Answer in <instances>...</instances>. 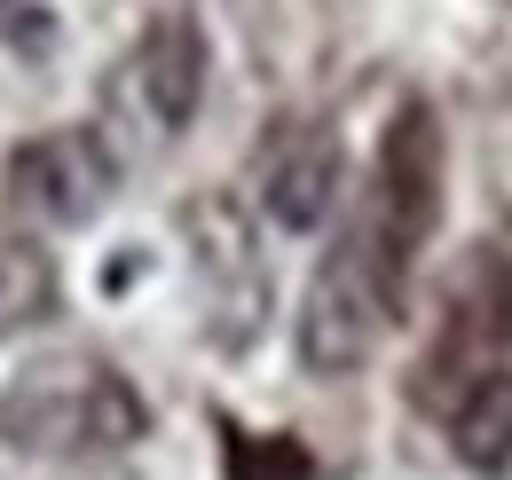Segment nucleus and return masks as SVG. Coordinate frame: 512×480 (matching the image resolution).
<instances>
[{
  "label": "nucleus",
  "instance_id": "nucleus-1",
  "mask_svg": "<svg viewBox=\"0 0 512 480\" xmlns=\"http://www.w3.org/2000/svg\"><path fill=\"white\" fill-rule=\"evenodd\" d=\"M410 260H418V244L394 237L379 213L355 197L347 205V229L316 260V276L300 292V315H292V347H300L308 378H347V370L379 362V347L394 339V323H402Z\"/></svg>",
  "mask_w": 512,
  "mask_h": 480
},
{
  "label": "nucleus",
  "instance_id": "nucleus-2",
  "mask_svg": "<svg viewBox=\"0 0 512 480\" xmlns=\"http://www.w3.org/2000/svg\"><path fill=\"white\" fill-rule=\"evenodd\" d=\"M150 433V402L134 378L95 347H40L0 378V441L24 457H119Z\"/></svg>",
  "mask_w": 512,
  "mask_h": 480
},
{
  "label": "nucleus",
  "instance_id": "nucleus-3",
  "mask_svg": "<svg viewBox=\"0 0 512 480\" xmlns=\"http://www.w3.org/2000/svg\"><path fill=\"white\" fill-rule=\"evenodd\" d=\"M8 205L40 229H87L103 221L111 189H119V158L95 126H40L8 150Z\"/></svg>",
  "mask_w": 512,
  "mask_h": 480
},
{
  "label": "nucleus",
  "instance_id": "nucleus-4",
  "mask_svg": "<svg viewBox=\"0 0 512 480\" xmlns=\"http://www.w3.org/2000/svg\"><path fill=\"white\" fill-rule=\"evenodd\" d=\"M442 189H449V142H442V119L426 95L394 103V119L379 134V158H371V181L355 189L371 213H379L394 237H410L426 252V237L442 229Z\"/></svg>",
  "mask_w": 512,
  "mask_h": 480
},
{
  "label": "nucleus",
  "instance_id": "nucleus-5",
  "mask_svg": "<svg viewBox=\"0 0 512 480\" xmlns=\"http://www.w3.org/2000/svg\"><path fill=\"white\" fill-rule=\"evenodd\" d=\"M182 229L197 244V284L213 307V339L221 347H245L268 315V268L253 252V221L237 197H190L182 205Z\"/></svg>",
  "mask_w": 512,
  "mask_h": 480
},
{
  "label": "nucleus",
  "instance_id": "nucleus-6",
  "mask_svg": "<svg viewBox=\"0 0 512 480\" xmlns=\"http://www.w3.org/2000/svg\"><path fill=\"white\" fill-rule=\"evenodd\" d=\"M339 197H347V150H339V134L323 119L284 126L268 142V158H260V213L284 237H308V229H323L339 213Z\"/></svg>",
  "mask_w": 512,
  "mask_h": 480
},
{
  "label": "nucleus",
  "instance_id": "nucleus-7",
  "mask_svg": "<svg viewBox=\"0 0 512 480\" xmlns=\"http://www.w3.org/2000/svg\"><path fill=\"white\" fill-rule=\"evenodd\" d=\"M205 63L213 56H205V32H197L190 8H166V16L142 24V40H134V56H127V95L142 103V119H150L158 142L197 119V103H205Z\"/></svg>",
  "mask_w": 512,
  "mask_h": 480
},
{
  "label": "nucleus",
  "instance_id": "nucleus-8",
  "mask_svg": "<svg viewBox=\"0 0 512 480\" xmlns=\"http://www.w3.org/2000/svg\"><path fill=\"white\" fill-rule=\"evenodd\" d=\"M56 300H64L56 252L32 237V229L0 221V339H16V331H40V323L56 315Z\"/></svg>",
  "mask_w": 512,
  "mask_h": 480
},
{
  "label": "nucleus",
  "instance_id": "nucleus-9",
  "mask_svg": "<svg viewBox=\"0 0 512 480\" xmlns=\"http://www.w3.org/2000/svg\"><path fill=\"white\" fill-rule=\"evenodd\" d=\"M449 441L473 473H505L512 465V362L481 370L457 402H449Z\"/></svg>",
  "mask_w": 512,
  "mask_h": 480
},
{
  "label": "nucleus",
  "instance_id": "nucleus-10",
  "mask_svg": "<svg viewBox=\"0 0 512 480\" xmlns=\"http://www.w3.org/2000/svg\"><path fill=\"white\" fill-rule=\"evenodd\" d=\"M221 480H316V457L300 433H253L221 418Z\"/></svg>",
  "mask_w": 512,
  "mask_h": 480
}]
</instances>
